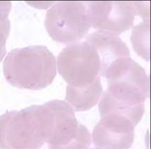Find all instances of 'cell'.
<instances>
[{
  "instance_id": "obj_1",
  "label": "cell",
  "mask_w": 151,
  "mask_h": 149,
  "mask_svg": "<svg viewBox=\"0 0 151 149\" xmlns=\"http://www.w3.org/2000/svg\"><path fill=\"white\" fill-rule=\"evenodd\" d=\"M5 79L12 85L38 90L52 84L57 74L55 57L45 46L11 50L4 62Z\"/></svg>"
},
{
  "instance_id": "obj_2",
  "label": "cell",
  "mask_w": 151,
  "mask_h": 149,
  "mask_svg": "<svg viewBox=\"0 0 151 149\" xmlns=\"http://www.w3.org/2000/svg\"><path fill=\"white\" fill-rule=\"evenodd\" d=\"M45 143L38 105L0 116V149H39Z\"/></svg>"
},
{
  "instance_id": "obj_3",
  "label": "cell",
  "mask_w": 151,
  "mask_h": 149,
  "mask_svg": "<svg viewBox=\"0 0 151 149\" xmlns=\"http://www.w3.org/2000/svg\"><path fill=\"white\" fill-rule=\"evenodd\" d=\"M45 27L53 40L73 44L85 37L91 27L86 1H60L47 11Z\"/></svg>"
},
{
  "instance_id": "obj_4",
  "label": "cell",
  "mask_w": 151,
  "mask_h": 149,
  "mask_svg": "<svg viewBox=\"0 0 151 149\" xmlns=\"http://www.w3.org/2000/svg\"><path fill=\"white\" fill-rule=\"evenodd\" d=\"M58 68L68 88L87 87L100 78L99 57L86 41L75 42L64 48L58 57Z\"/></svg>"
},
{
  "instance_id": "obj_5",
  "label": "cell",
  "mask_w": 151,
  "mask_h": 149,
  "mask_svg": "<svg viewBox=\"0 0 151 149\" xmlns=\"http://www.w3.org/2000/svg\"><path fill=\"white\" fill-rule=\"evenodd\" d=\"M49 149H88L91 137L87 128L76 119L68 103L58 100L49 114Z\"/></svg>"
},
{
  "instance_id": "obj_6",
  "label": "cell",
  "mask_w": 151,
  "mask_h": 149,
  "mask_svg": "<svg viewBox=\"0 0 151 149\" xmlns=\"http://www.w3.org/2000/svg\"><path fill=\"white\" fill-rule=\"evenodd\" d=\"M91 26L98 32L118 35L133 26L134 1H86Z\"/></svg>"
},
{
  "instance_id": "obj_7",
  "label": "cell",
  "mask_w": 151,
  "mask_h": 149,
  "mask_svg": "<svg viewBox=\"0 0 151 149\" xmlns=\"http://www.w3.org/2000/svg\"><path fill=\"white\" fill-rule=\"evenodd\" d=\"M134 124L115 114L101 116L92 133L96 149H129L134 140Z\"/></svg>"
},
{
  "instance_id": "obj_8",
  "label": "cell",
  "mask_w": 151,
  "mask_h": 149,
  "mask_svg": "<svg viewBox=\"0 0 151 149\" xmlns=\"http://www.w3.org/2000/svg\"><path fill=\"white\" fill-rule=\"evenodd\" d=\"M146 100L135 91L109 86L99 105L100 116L107 114L119 115L129 118L136 126L144 113Z\"/></svg>"
},
{
  "instance_id": "obj_9",
  "label": "cell",
  "mask_w": 151,
  "mask_h": 149,
  "mask_svg": "<svg viewBox=\"0 0 151 149\" xmlns=\"http://www.w3.org/2000/svg\"><path fill=\"white\" fill-rule=\"evenodd\" d=\"M86 41L93 46L100 59V76L118 59L130 57L129 49L119 36L94 32L87 36Z\"/></svg>"
},
{
  "instance_id": "obj_10",
  "label": "cell",
  "mask_w": 151,
  "mask_h": 149,
  "mask_svg": "<svg viewBox=\"0 0 151 149\" xmlns=\"http://www.w3.org/2000/svg\"><path fill=\"white\" fill-rule=\"evenodd\" d=\"M102 92V86L99 78L87 87L80 89L67 87L65 100L75 111H86L97 104Z\"/></svg>"
},
{
  "instance_id": "obj_11",
  "label": "cell",
  "mask_w": 151,
  "mask_h": 149,
  "mask_svg": "<svg viewBox=\"0 0 151 149\" xmlns=\"http://www.w3.org/2000/svg\"><path fill=\"white\" fill-rule=\"evenodd\" d=\"M131 40L134 50L145 60H150V21L140 22L132 30Z\"/></svg>"
},
{
  "instance_id": "obj_12",
  "label": "cell",
  "mask_w": 151,
  "mask_h": 149,
  "mask_svg": "<svg viewBox=\"0 0 151 149\" xmlns=\"http://www.w3.org/2000/svg\"><path fill=\"white\" fill-rule=\"evenodd\" d=\"M11 7V1H0V62L7 52L6 44L10 32V21L9 16Z\"/></svg>"
},
{
  "instance_id": "obj_13",
  "label": "cell",
  "mask_w": 151,
  "mask_h": 149,
  "mask_svg": "<svg viewBox=\"0 0 151 149\" xmlns=\"http://www.w3.org/2000/svg\"><path fill=\"white\" fill-rule=\"evenodd\" d=\"M134 1L136 16H140L144 21H150V1Z\"/></svg>"
},
{
  "instance_id": "obj_14",
  "label": "cell",
  "mask_w": 151,
  "mask_h": 149,
  "mask_svg": "<svg viewBox=\"0 0 151 149\" xmlns=\"http://www.w3.org/2000/svg\"></svg>"
}]
</instances>
